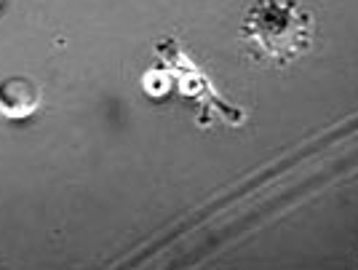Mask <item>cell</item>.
Here are the masks:
<instances>
[{
    "label": "cell",
    "instance_id": "7a4b0ae2",
    "mask_svg": "<svg viewBox=\"0 0 358 270\" xmlns=\"http://www.w3.org/2000/svg\"><path fill=\"white\" fill-rule=\"evenodd\" d=\"M243 41L275 64H289L310 51L313 14L297 0H257L241 24Z\"/></svg>",
    "mask_w": 358,
    "mask_h": 270
},
{
    "label": "cell",
    "instance_id": "6da1fadb",
    "mask_svg": "<svg viewBox=\"0 0 358 270\" xmlns=\"http://www.w3.org/2000/svg\"><path fill=\"white\" fill-rule=\"evenodd\" d=\"M142 89L152 99H164L169 94H177L187 105L198 110V123L209 126L211 120H222L230 126H241L246 113L227 102L220 91L214 89L203 67L177 43V38H164L155 45V62L142 76Z\"/></svg>",
    "mask_w": 358,
    "mask_h": 270
},
{
    "label": "cell",
    "instance_id": "3957f363",
    "mask_svg": "<svg viewBox=\"0 0 358 270\" xmlns=\"http://www.w3.org/2000/svg\"><path fill=\"white\" fill-rule=\"evenodd\" d=\"M41 107V89L30 78L0 80V115L8 120H24Z\"/></svg>",
    "mask_w": 358,
    "mask_h": 270
}]
</instances>
